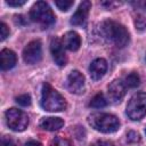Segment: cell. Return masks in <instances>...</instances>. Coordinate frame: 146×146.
Listing matches in <instances>:
<instances>
[{
	"mask_svg": "<svg viewBox=\"0 0 146 146\" xmlns=\"http://www.w3.org/2000/svg\"><path fill=\"white\" fill-rule=\"evenodd\" d=\"M100 32L105 39L114 43L119 48H123L129 42V32L120 23L107 19L104 21L100 25Z\"/></svg>",
	"mask_w": 146,
	"mask_h": 146,
	"instance_id": "1",
	"label": "cell"
},
{
	"mask_svg": "<svg viewBox=\"0 0 146 146\" xmlns=\"http://www.w3.org/2000/svg\"><path fill=\"white\" fill-rule=\"evenodd\" d=\"M41 107L48 112H62L66 108V100L49 83H43L41 91Z\"/></svg>",
	"mask_w": 146,
	"mask_h": 146,
	"instance_id": "2",
	"label": "cell"
},
{
	"mask_svg": "<svg viewBox=\"0 0 146 146\" xmlns=\"http://www.w3.org/2000/svg\"><path fill=\"white\" fill-rule=\"evenodd\" d=\"M88 122L95 130L103 133H112L119 130V119L110 113H94L88 116Z\"/></svg>",
	"mask_w": 146,
	"mask_h": 146,
	"instance_id": "3",
	"label": "cell"
},
{
	"mask_svg": "<svg viewBox=\"0 0 146 146\" xmlns=\"http://www.w3.org/2000/svg\"><path fill=\"white\" fill-rule=\"evenodd\" d=\"M30 18L44 27L52 25L56 21L55 14L52 13L49 5L44 1H38L32 6L30 10Z\"/></svg>",
	"mask_w": 146,
	"mask_h": 146,
	"instance_id": "4",
	"label": "cell"
},
{
	"mask_svg": "<svg viewBox=\"0 0 146 146\" xmlns=\"http://www.w3.org/2000/svg\"><path fill=\"white\" fill-rule=\"evenodd\" d=\"M127 115L132 121H138L146 115V94H135L127 105Z\"/></svg>",
	"mask_w": 146,
	"mask_h": 146,
	"instance_id": "5",
	"label": "cell"
},
{
	"mask_svg": "<svg viewBox=\"0 0 146 146\" xmlns=\"http://www.w3.org/2000/svg\"><path fill=\"white\" fill-rule=\"evenodd\" d=\"M6 116V123L8 128L13 131L21 132L24 131L29 125V116L25 112L18 110V108H9L5 113Z\"/></svg>",
	"mask_w": 146,
	"mask_h": 146,
	"instance_id": "6",
	"label": "cell"
},
{
	"mask_svg": "<svg viewBox=\"0 0 146 146\" xmlns=\"http://www.w3.org/2000/svg\"><path fill=\"white\" fill-rule=\"evenodd\" d=\"M42 58V44L40 40H33L25 46L23 50V59L26 64L33 65L41 60Z\"/></svg>",
	"mask_w": 146,
	"mask_h": 146,
	"instance_id": "7",
	"label": "cell"
},
{
	"mask_svg": "<svg viewBox=\"0 0 146 146\" xmlns=\"http://www.w3.org/2000/svg\"><path fill=\"white\" fill-rule=\"evenodd\" d=\"M66 88L72 94H75V95L83 94L84 88H86L83 74L76 70L72 71L66 79Z\"/></svg>",
	"mask_w": 146,
	"mask_h": 146,
	"instance_id": "8",
	"label": "cell"
},
{
	"mask_svg": "<svg viewBox=\"0 0 146 146\" xmlns=\"http://www.w3.org/2000/svg\"><path fill=\"white\" fill-rule=\"evenodd\" d=\"M50 52L52 56V59L58 66H65L67 58L64 50V46L62 41L58 38H52L50 41Z\"/></svg>",
	"mask_w": 146,
	"mask_h": 146,
	"instance_id": "9",
	"label": "cell"
},
{
	"mask_svg": "<svg viewBox=\"0 0 146 146\" xmlns=\"http://www.w3.org/2000/svg\"><path fill=\"white\" fill-rule=\"evenodd\" d=\"M91 8V2L86 0V1H82L80 3V6L78 7L76 11L72 15L71 17V24L72 25H75V26H79V25H82L86 23L87 18H88V15H89V10Z\"/></svg>",
	"mask_w": 146,
	"mask_h": 146,
	"instance_id": "10",
	"label": "cell"
},
{
	"mask_svg": "<svg viewBox=\"0 0 146 146\" xmlns=\"http://www.w3.org/2000/svg\"><path fill=\"white\" fill-rule=\"evenodd\" d=\"M125 86L124 83L121 81V80H114L112 81L110 84H108V88H107V92H108V97L112 102L114 103H117L120 102L124 95H125Z\"/></svg>",
	"mask_w": 146,
	"mask_h": 146,
	"instance_id": "11",
	"label": "cell"
},
{
	"mask_svg": "<svg viewBox=\"0 0 146 146\" xmlns=\"http://www.w3.org/2000/svg\"><path fill=\"white\" fill-rule=\"evenodd\" d=\"M107 71V62L104 58H97L95 59L90 66H89V73H90V78L95 81L100 80L104 74Z\"/></svg>",
	"mask_w": 146,
	"mask_h": 146,
	"instance_id": "12",
	"label": "cell"
},
{
	"mask_svg": "<svg viewBox=\"0 0 146 146\" xmlns=\"http://www.w3.org/2000/svg\"><path fill=\"white\" fill-rule=\"evenodd\" d=\"M62 43H63L64 48H66L71 51H76L81 46V38L76 32L68 31L63 35Z\"/></svg>",
	"mask_w": 146,
	"mask_h": 146,
	"instance_id": "13",
	"label": "cell"
},
{
	"mask_svg": "<svg viewBox=\"0 0 146 146\" xmlns=\"http://www.w3.org/2000/svg\"><path fill=\"white\" fill-rule=\"evenodd\" d=\"M17 57L16 54L10 49H2L0 52V66L2 71L13 68L16 65Z\"/></svg>",
	"mask_w": 146,
	"mask_h": 146,
	"instance_id": "14",
	"label": "cell"
},
{
	"mask_svg": "<svg viewBox=\"0 0 146 146\" xmlns=\"http://www.w3.org/2000/svg\"><path fill=\"white\" fill-rule=\"evenodd\" d=\"M39 124L43 130L56 131L64 127V120L56 116H48V117H42Z\"/></svg>",
	"mask_w": 146,
	"mask_h": 146,
	"instance_id": "15",
	"label": "cell"
},
{
	"mask_svg": "<svg viewBox=\"0 0 146 146\" xmlns=\"http://www.w3.org/2000/svg\"><path fill=\"white\" fill-rule=\"evenodd\" d=\"M89 105L91 107H95V108H103V107H105L107 105V99L105 98L103 92H98L97 95H95L91 98Z\"/></svg>",
	"mask_w": 146,
	"mask_h": 146,
	"instance_id": "16",
	"label": "cell"
},
{
	"mask_svg": "<svg viewBox=\"0 0 146 146\" xmlns=\"http://www.w3.org/2000/svg\"><path fill=\"white\" fill-rule=\"evenodd\" d=\"M123 83H124V86L128 87V88H136V87H138L139 83H140V78H139L138 73L132 72V73H130L129 75L125 76Z\"/></svg>",
	"mask_w": 146,
	"mask_h": 146,
	"instance_id": "17",
	"label": "cell"
},
{
	"mask_svg": "<svg viewBox=\"0 0 146 146\" xmlns=\"http://www.w3.org/2000/svg\"><path fill=\"white\" fill-rule=\"evenodd\" d=\"M15 100H16V103H17L18 105H21V106H23V107L31 105V97H30V95H27V94H23V95L17 96V97L15 98Z\"/></svg>",
	"mask_w": 146,
	"mask_h": 146,
	"instance_id": "18",
	"label": "cell"
},
{
	"mask_svg": "<svg viewBox=\"0 0 146 146\" xmlns=\"http://www.w3.org/2000/svg\"><path fill=\"white\" fill-rule=\"evenodd\" d=\"M73 1H68V0H57L55 1V5L57 6V8L62 11H67L72 6H73Z\"/></svg>",
	"mask_w": 146,
	"mask_h": 146,
	"instance_id": "19",
	"label": "cell"
},
{
	"mask_svg": "<svg viewBox=\"0 0 146 146\" xmlns=\"http://www.w3.org/2000/svg\"><path fill=\"white\" fill-rule=\"evenodd\" d=\"M135 26L136 30H138L139 32H143L146 30V18L144 16H137L135 19Z\"/></svg>",
	"mask_w": 146,
	"mask_h": 146,
	"instance_id": "20",
	"label": "cell"
},
{
	"mask_svg": "<svg viewBox=\"0 0 146 146\" xmlns=\"http://www.w3.org/2000/svg\"><path fill=\"white\" fill-rule=\"evenodd\" d=\"M1 146H18V143L9 136H3L1 139Z\"/></svg>",
	"mask_w": 146,
	"mask_h": 146,
	"instance_id": "21",
	"label": "cell"
},
{
	"mask_svg": "<svg viewBox=\"0 0 146 146\" xmlns=\"http://www.w3.org/2000/svg\"><path fill=\"white\" fill-rule=\"evenodd\" d=\"M9 35V27L7 26V24L5 23V22H1L0 23V39H1V41H3L7 36Z\"/></svg>",
	"mask_w": 146,
	"mask_h": 146,
	"instance_id": "22",
	"label": "cell"
},
{
	"mask_svg": "<svg viewBox=\"0 0 146 146\" xmlns=\"http://www.w3.org/2000/svg\"><path fill=\"white\" fill-rule=\"evenodd\" d=\"M127 140L128 143H137L140 140V136L136 131H129L127 133Z\"/></svg>",
	"mask_w": 146,
	"mask_h": 146,
	"instance_id": "23",
	"label": "cell"
},
{
	"mask_svg": "<svg viewBox=\"0 0 146 146\" xmlns=\"http://www.w3.org/2000/svg\"><path fill=\"white\" fill-rule=\"evenodd\" d=\"M25 0H7L6 3L10 7H21L23 5H25Z\"/></svg>",
	"mask_w": 146,
	"mask_h": 146,
	"instance_id": "24",
	"label": "cell"
},
{
	"mask_svg": "<svg viewBox=\"0 0 146 146\" xmlns=\"http://www.w3.org/2000/svg\"><path fill=\"white\" fill-rule=\"evenodd\" d=\"M91 146H114V144L110 140H98L95 144H92Z\"/></svg>",
	"mask_w": 146,
	"mask_h": 146,
	"instance_id": "25",
	"label": "cell"
},
{
	"mask_svg": "<svg viewBox=\"0 0 146 146\" xmlns=\"http://www.w3.org/2000/svg\"><path fill=\"white\" fill-rule=\"evenodd\" d=\"M55 146H71V144H70L68 140H66V139L57 138V139L55 140Z\"/></svg>",
	"mask_w": 146,
	"mask_h": 146,
	"instance_id": "26",
	"label": "cell"
},
{
	"mask_svg": "<svg viewBox=\"0 0 146 146\" xmlns=\"http://www.w3.org/2000/svg\"><path fill=\"white\" fill-rule=\"evenodd\" d=\"M102 5L103 6H107L110 9H112V8H114V7H116V6H120L121 5V2H114V1H107V2H102Z\"/></svg>",
	"mask_w": 146,
	"mask_h": 146,
	"instance_id": "27",
	"label": "cell"
},
{
	"mask_svg": "<svg viewBox=\"0 0 146 146\" xmlns=\"http://www.w3.org/2000/svg\"><path fill=\"white\" fill-rule=\"evenodd\" d=\"M25 146H42L39 141H35V140H30L25 144Z\"/></svg>",
	"mask_w": 146,
	"mask_h": 146,
	"instance_id": "28",
	"label": "cell"
},
{
	"mask_svg": "<svg viewBox=\"0 0 146 146\" xmlns=\"http://www.w3.org/2000/svg\"><path fill=\"white\" fill-rule=\"evenodd\" d=\"M145 7H146V2H145Z\"/></svg>",
	"mask_w": 146,
	"mask_h": 146,
	"instance_id": "29",
	"label": "cell"
},
{
	"mask_svg": "<svg viewBox=\"0 0 146 146\" xmlns=\"http://www.w3.org/2000/svg\"><path fill=\"white\" fill-rule=\"evenodd\" d=\"M145 132H146V129H145Z\"/></svg>",
	"mask_w": 146,
	"mask_h": 146,
	"instance_id": "30",
	"label": "cell"
}]
</instances>
